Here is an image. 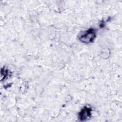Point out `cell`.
<instances>
[{
  "label": "cell",
  "mask_w": 122,
  "mask_h": 122,
  "mask_svg": "<svg viewBox=\"0 0 122 122\" xmlns=\"http://www.w3.org/2000/svg\"><path fill=\"white\" fill-rule=\"evenodd\" d=\"M96 36V33L95 30L91 29L87 30L84 33L81 35L80 37V40L83 42L89 43L92 41Z\"/></svg>",
  "instance_id": "6da1fadb"
},
{
  "label": "cell",
  "mask_w": 122,
  "mask_h": 122,
  "mask_svg": "<svg viewBox=\"0 0 122 122\" xmlns=\"http://www.w3.org/2000/svg\"><path fill=\"white\" fill-rule=\"evenodd\" d=\"M91 109L87 107H85L80 112L79 118L81 120H85L89 118L91 113Z\"/></svg>",
  "instance_id": "7a4b0ae2"
}]
</instances>
